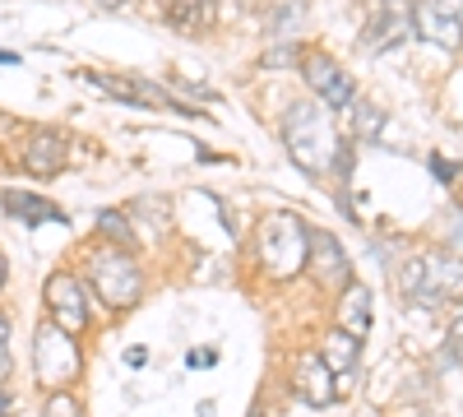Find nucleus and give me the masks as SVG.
Listing matches in <instances>:
<instances>
[{
	"instance_id": "obj_9",
	"label": "nucleus",
	"mask_w": 463,
	"mask_h": 417,
	"mask_svg": "<svg viewBox=\"0 0 463 417\" xmlns=\"http://www.w3.org/2000/svg\"><path fill=\"white\" fill-rule=\"evenodd\" d=\"M47 307H52V320L65 325L70 334H80L89 325V297L80 288L74 274H52L47 279Z\"/></svg>"
},
{
	"instance_id": "obj_7",
	"label": "nucleus",
	"mask_w": 463,
	"mask_h": 417,
	"mask_svg": "<svg viewBox=\"0 0 463 417\" xmlns=\"http://www.w3.org/2000/svg\"><path fill=\"white\" fill-rule=\"evenodd\" d=\"M306 274H311V279H316V288H325V292H343L347 283H353V260H347V251L338 246V237H334V232H325V227H311Z\"/></svg>"
},
{
	"instance_id": "obj_23",
	"label": "nucleus",
	"mask_w": 463,
	"mask_h": 417,
	"mask_svg": "<svg viewBox=\"0 0 463 417\" xmlns=\"http://www.w3.org/2000/svg\"><path fill=\"white\" fill-rule=\"evenodd\" d=\"M431 172H436L440 181H454V167H449V163H445L440 154H431Z\"/></svg>"
},
{
	"instance_id": "obj_20",
	"label": "nucleus",
	"mask_w": 463,
	"mask_h": 417,
	"mask_svg": "<svg viewBox=\"0 0 463 417\" xmlns=\"http://www.w3.org/2000/svg\"><path fill=\"white\" fill-rule=\"evenodd\" d=\"M10 320L5 316H0V381H5V371H10Z\"/></svg>"
},
{
	"instance_id": "obj_2",
	"label": "nucleus",
	"mask_w": 463,
	"mask_h": 417,
	"mask_svg": "<svg viewBox=\"0 0 463 417\" xmlns=\"http://www.w3.org/2000/svg\"><path fill=\"white\" fill-rule=\"evenodd\" d=\"M399 288L417 311H440L463 297V260L454 251H427L403 264Z\"/></svg>"
},
{
	"instance_id": "obj_25",
	"label": "nucleus",
	"mask_w": 463,
	"mask_h": 417,
	"mask_svg": "<svg viewBox=\"0 0 463 417\" xmlns=\"http://www.w3.org/2000/svg\"><path fill=\"white\" fill-rule=\"evenodd\" d=\"M93 5H102V10H121V5H130V0H93Z\"/></svg>"
},
{
	"instance_id": "obj_29",
	"label": "nucleus",
	"mask_w": 463,
	"mask_h": 417,
	"mask_svg": "<svg viewBox=\"0 0 463 417\" xmlns=\"http://www.w3.org/2000/svg\"><path fill=\"white\" fill-rule=\"evenodd\" d=\"M250 417H264V408H250Z\"/></svg>"
},
{
	"instance_id": "obj_15",
	"label": "nucleus",
	"mask_w": 463,
	"mask_h": 417,
	"mask_svg": "<svg viewBox=\"0 0 463 417\" xmlns=\"http://www.w3.org/2000/svg\"><path fill=\"white\" fill-rule=\"evenodd\" d=\"M338 329L366 338V329H371V288L366 283H347L338 292Z\"/></svg>"
},
{
	"instance_id": "obj_18",
	"label": "nucleus",
	"mask_w": 463,
	"mask_h": 417,
	"mask_svg": "<svg viewBox=\"0 0 463 417\" xmlns=\"http://www.w3.org/2000/svg\"><path fill=\"white\" fill-rule=\"evenodd\" d=\"M93 223H98V232H102L111 246H135V227H130V218H121L116 209H102Z\"/></svg>"
},
{
	"instance_id": "obj_8",
	"label": "nucleus",
	"mask_w": 463,
	"mask_h": 417,
	"mask_svg": "<svg viewBox=\"0 0 463 417\" xmlns=\"http://www.w3.org/2000/svg\"><path fill=\"white\" fill-rule=\"evenodd\" d=\"M412 33L440 52H458L463 47V10H454L449 0H412Z\"/></svg>"
},
{
	"instance_id": "obj_12",
	"label": "nucleus",
	"mask_w": 463,
	"mask_h": 417,
	"mask_svg": "<svg viewBox=\"0 0 463 417\" xmlns=\"http://www.w3.org/2000/svg\"><path fill=\"white\" fill-rule=\"evenodd\" d=\"M24 167L33 176H56L65 167V135L43 126V130H33L28 135V148H24Z\"/></svg>"
},
{
	"instance_id": "obj_22",
	"label": "nucleus",
	"mask_w": 463,
	"mask_h": 417,
	"mask_svg": "<svg viewBox=\"0 0 463 417\" xmlns=\"http://www.w3.org/2000/svg\"><path fill=\"white\" fill-rule=\"evenodd\" d=\"M449 348H454V357L463 362V311H458L454 325H449Z\"/></svg>"
},
{
	"instance_id": "obj_26",
	"label": "nucleus",
	"mask_w": 463,
	"mask_h": 417,
	"mask_svg": "<svg viewBox=\"0 0 463 417\" xmlns=\"http://www.w3.org/2000/svg\"><path fill=\"white\" fill-rule=\"evenodd\" d=\"M14 61H19L14 52H0V65H14Z\"/></svg>"
},
{
	"instance_id": "obj_28",
	"label": "nucleus",
	"mask_w": 463,
	"mask_h": 417,
	"mask_svg": "<svg viewBox=\"0 0 463 417\" xmlns=\"http://www.w3.org/2000/svg\"><path fill=\"white\" fill-rule=\"evenodd\" d=\"M5 270H10V264H5V255H0V288H5Z\"/></svg>"
},
{
	"instance_id": "obj_21",
	"label": "nucleus",
	"mask_w": 463,
	"mask_h": 417,
	"mask_svg": "<svg viewBox=\"0 0 463 417\" xmlns=\"http://www.w3.org/2000/svg\"><path fill=\"white\" fill-rule=\"evenodd\" d=\"M292 52H297V47H288V43H283V47H274V52L264 56V65H288V61H297V65H301V56H292Z\"/></svg>"
},
{
	"instance_id": "obj_5",
	"label": "nucleus",
	"mask_w": 463,
	"mask_h": 417,
	"mask_svg": "<svg viewBox=\"0 0 463 417\" xmlns=\"http://www.w3.org/2000/svg\"><path fill=\"white\" fill-rule=\"evenodd\" d=\"M80 348H74V338L65 325L56 320H43L33 334V371H37V381H43L47 390H65L74 385V375H80Z\"/></svg>"
},
{
	"instance_id": "obj_14",
	"label": "nucleus",
	"mask_w": 463,
	"mask_h": 417,
	"mask_svg": "<svg viewBox=\"0 0 463 417\" xmlns=\"http://www.w3.org/2000/svg\"><path fill=\"white\" fill-rule=\"evenodd\" d=\"M163 19L185 37L209 33L213 19H218V0H163Z\"/></svg>"
},
{
	"instance_id": "obj_24",
	"label": "nucleus",
	"mask_w": 463,
	"mask_h": 417,
	"mask_svg": "<svg viewBox=\"0 0 463 417\" xmlns=\"http://www.w3.org/2000/svg\"><path fill=\"white\" fill-rule=\"evenodd\" d=\"M213 362H218L213 353H190V366H213Z\"/></svg>"
},
{
	"instance_id": "obj_11",
	"label": "nucleus",
	"mask_w": 463,
	"mask_h": 417,
	"mask_svg": "<svg viewBox=\"0 0 463 417\" xmlns=\"http://www.w3.org/2000/svg\"><path fill=\"white\" fill-rule=\"evenodd\" d=\"M292 385H297V394H301L306 403H311V408H325V403H334V399H338V381H334V371L325 366V357H320V353H306V357L297 362Z\"/></svg>"
},
{
	"instance_id": "obj_10",
	"label": "nucleus",
	"mask_w": 463,
	"mask_h": 417,
	"mask_svg": "<svg viewBox=\"0 0 463 417\" xmlns=\"http://www.w3.org/2000/svg\"><path fill=\"white\" fill-rule=\"evenodd\" d=\"M408 37H412V10H399V0H384L362 33V47L366 52H390V47H403Z\"/></svg>"
},
{
	"instance_id": "obj_19",
	"label": "nucleus",
	"mask_w": 463,
	"mask_h": 417,
	"mask_svg": "<svg viewBox=\"0 0 463 417\" xmlns=\"http://www.w3.org/2000/svg\"><path fill=\"white\" fill-rule=\"evenodd\" d=\"M43 417H84V408H80V399H74L70 390H52Z\"/></svg>"
},
{
	"instance_id": "obj_16",
	"label": "nucleus",
	"mask_w": 463,
	"mask_h": 417,
	"mask_svg": "<svg viewBox=\"0 0 463 417\" xmlns=\"http://www.w3.org/2000/svg\"><path fill=\"white\" fill-rule=\"evenodd\" d=\"M0 200H5V213H10V218H19V223H28V227H43V223H65V213H61L52 200H43V195H28V191H5Z\"/></svg>"
},
{
	"instance_id": "obj_27",
	"label": "nucleus",
	"mask_w": 463,
	"mask_h": 417,
	"mask_svg": "<svg viewBox=\"0 0 463 417\" xmlns=\"http://www.w3.org/2000/svg\"><path fill=\"white\" fill-rule=\"evenodd\" d=\"M0 417H10V403H5V390H0Z\"/></svg>"
},
{
	"instance_id": "obj_6",
	"label": "nucleus",
	"mask_w": 463,
	"mask_h": 417,
	"mask_svg": "<svg viewBox=\"0 0 463 417\" xmlns=\"http://www.w3.org/2000/svg\"><path fill=\"white\" fill-rule=\"evenodd\" d=\"M301 80L316 89V102H325L329 111H347L357 102V84L347 80V70L329 52H306L301 56Z\"/></svg>"
},
{
	"instance_id": "obj_1",
	"label": "nucleus",
	"mask_w": 463,
	"mask_h": 417,
	"mask_svg": "<svg viewBox=\"0 0 463 417\" xmlns=\"http://www.w3.org/2000/svg\"><path fill=\"white\" fill-rule=\"evenodd\" d=\"M283 148H288V158L306 172V176H325L338 158V148H343V135L334 130L329 121V107L325 102H292L283 111Z\"/></svg>"
},
{
	"instance_id": "obj_30",
	"label": "nucleus",
	"mask_w": 463,
	"mask_h": 417,
	"mask_svg": "<svg viewBox=\"0 0 463 417\" xmlns=\"http://www.w3.org/2000/svg\"><path fill=\"white\" fill-rule=\"evenodd\" d=\"M375 5H384V0H375Z\"/></svg>"
},
{
	"instance_id": "obj_3",
	"label": "nucleus",
	"mask_w": 463,
	"mask_h": 417,
	"mask_svg": "<svg viewBox=\"0 0 463 417\" xmlns=\"http://www.w3.org/2000/svg\"><path fill=\"white\" fill-rule=\"evenodd\" d=\"M260 264L269 279H292L306 270V251H311V227H306L297 213H269L260 223Z\"/></svg>"
},
{
	"instance_id": "obj_13",
	"label": "nucleus",
	"mask_w": 463,
	"mask_h": 417,
	"mask_svg": "<svg viewBox=\"0 0 463 417\" xmlns=\"http://www.w3.org/2000/svg\"><path fill=\"white\" fill-rule=\"evenodd\" d=\"M320 357H325V366L334 371V381H338V390H347V381L357 375V357H362V338L357 334H347V329H334L329 338H325V348H320Z\"/></svg>"
},
{
	"instance_id": "obj_17",
	"label": "nucleus",
	"mask_w": 463,
	"mask_h": 417,
	"mask_svg": "<svg viewBox=\"0 0 463 417\" xmlns=\"http://www.w3.org/2000/svg\"><path fill=\"white\" fill-rule=\"evenodd\" d=\"M384 111L380 107H371L366 98H357L353 107H347V130H353V139H380L384 135Z\"/></svg>"
},
{
	"instance_id": "obj_4",
	"label": "nucleus",
	"mask_w": 463,
	"mask_h": 417,
	"mask_svg": "<svg viewBox=\"0 0 463 417\" xmlns=\"http://www.w3.org/2000/svg\"><path fill=\"white\" fill-rule=\"evenodd\" d=\"M89 283L111 311H126L144 297V270L126 246H107L89 255Z\"/></svg>"
}]
</instances>
